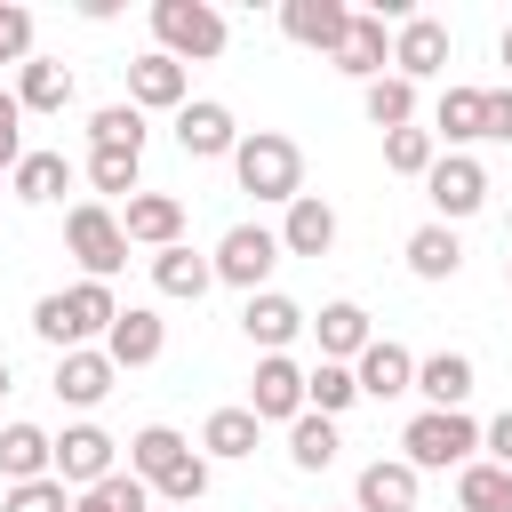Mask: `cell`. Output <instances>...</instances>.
Instances as JSON below:
<instances>
[{
  "label": "cell",
  "instance_id": "1",
  "mask_svg": "<svg viewBox=\"0 0 512 512\" xmlns=\"http://www.w3.org/2000/svg\"><path fill=\"white\" fill-rule=\"evenodd\" d=\"M112 320H120L112 280H72V288H48V296L32 304V336H40V344H56V352L104 344V336H112Z\"/></svg>",
  "mask_w": 512,
  "mask_h": 512
},
{
  "label": "cell",
  "instance_id": "2",
  "mask_svg": "<svg viewBox=\"0 0 512 512\" xmlns=\"http://www.w3.org/2000/svg\"><path fill=\"white\" fill-rule=\"evenodd\" d=\"M128 472L160 496V504H200L208 496V456L176 432V424H144L128 440Z\"/></svg>",
  "mask_w": 512,
  "mask_h": 512
},
{
  "label": "cell",
  "instance_id": "3",
  "mask_svg": "<svg viewBox=\"0 0 512 512\" xmlns=\"http://www.w3.org/2000/svg\"><path fill=\"white\" fill-rule=\"evenodd\" d=\"M232 176H240V192H248V200L288 208V200H304V144H296V136H280V128H248V136H240V152H232Z\"/></svg>",
  "mask_w": 512,
  "mask_h": 512
},
{
  "label": "cell",
  "instance_id": "4",
  "mask_svg": "<svg viewBox=\"0 0 512 512\" xmlns=\"http://www.w3.org/2000/svg\"><path fill=\"white\" fill-rule=\"evenodd\" d=\"M400 456H408L416 472H464V464L480 456V424H472L464 408H416L408 432H400Z\"/></svg>",
  "mask_w": 512,
  "mask_h": 512
},
{
  "label": "cell",
  "instance_id": "5",
  "mask_svg": "<svg viewBox=\"0 0 512 512\" xmlns=\"http://www.w3.org/2000/svg\"><path fill=\"white\" fill-rule=\"evenodd\" d=\"M280 224H232L216 248H208V264H216V288H240V296H264L272 288V272H280Z\"/></svg>",
  "mask_w": 512,
  "mask_h": 512
},
{
  "label": "cell",
  "instance_id": "6",
  "mask_svg": "<svg viewBox=\"0 0 512 512\" xmlns=\"http://www.w3.org/2000/svg\"><path fill=\"white\" fill-rule=\"evenodd\" d=\"M152 40H160V56H176V64H208V56H224L232 24H224L208 0H152Z\"/></svg>",
  "mask_w": 512,
  "mask_h": 512
},
{
  "label": "cell",
  "instance_id": "7",
  "mask_svg": "<svg viewBox=\"0 0 512 512\" xmlns=\"http://www.w3.org/2000/svg\"><path fill=\"white\" fill-rule=\"evenodd\" d=\"M64 248L80 256V280H112V272L128 264V232H120V208H104V200H80V208L64 216Z\"/></svg>",
  "mask_w": 512,
  "mask_h": 512
},
{
  "label": "cell",
  "instance_id": "8",
  "mask_svg": "<svg viewBox=\"0 0 512 512\" xmlns=\"http://www.w3.org/2000/svg\"><path fill=\"white\" fill-rule=\"evenodd\" d=\"M424 200H432V224H464L488 208V168L472 152H440L432 176H424Z\"/></svg>",
  "mask_w": 512,
  "mask_h": 512
},
{
  "label": "cell",
  "instance_id": "9",
  "mask_svg": "<svg viewBox=\"0 0 512 512\" xmlns=\"http://www.w3.org/2000/svg\"><path fill=\"white\" fill-rule=\"evenodd\" d=\"M112 472H120V440H112L104 424H88V416H80V424H64V432H56V480H64L72 496H80V488H96V480H112Z\"/></svg>",
  "mask_w": 512,
  "mask_h": 512
},
{
  "label": "cell",
  "instance_id": "10",
  "mask_svg": "<svg viewBox=\"0 0 512 512\" xmlns=\"http://www.w3.org/2000/svg\"><path fill=\"white\" fill-rule=\"evenodd\" d=\"M128 104L176 120V112L192 104V72H184L176 56H160V48H144V56H128Z\"/></svg>",
  "mask_w": 512,
  "mask_h": 512
},
{
  "label": "cell",
  "instance_id": "11",
  "mask_svg": "<svg viewBox=\"0 0 512 512\" xmlns=\"http://www.w3.org/2000/svg\"><path fill=\"white\" fill-rule=\"evenodd\" d=\"M176 152H184V160H232V152H240V120H232V104L192 96V104L176 112Z\"/></svg>",
  "mask_w": 512,
  "mask_h": 512
},
{
  "label": "cell",
  "instance_id": "12",
  "mask_svg": "<svg viewBox=\"0 0 512 512\" xmlns=\"http://www.w3.org/2000/svg\"><path fill=\"white\" fill-rule=\"evenodd\" d=\"M304 328H312V312H304L296 296H280V288H264V296H240V336L256 344V360H264V352H288Z\"/></svg>",
  "mask_w": 512,
  "mask_h": 512
},
{
  "label": "cell",
  "instance_id": "13",
  "mask_svg": "<svg viewBox=\"0 0 512 512\" xmlns=\"http://www.w3.org/2000/svg\"><path fill=\"white\" fill-rule=\"evenodd\" d=\"M448 56H456V40H448V24H440V16H408V24L392 32V72H400V80H416V88H424V80H440V72H448Z\"/></svg>",
  "mask_w": 512,
  "mask_h": 512
},
{
  "label": "cell",
  "instance_id": "14",
  "mask_svg": "<svg viewBox=\"0 0 512 512\" xmlns=\"http://www.w3.org/2000/svg\"><path fill=\"white\" fill-rule=\"evenodd\" d=\"M112 384H120V368H112V352L104 344H80V352H56V400L64 408H104L112 400Z\"/></svg>",
  "mask_w": 512,
  "mask_h": 512
},
{
  "label": "cell",
  "instance_id": "15",
  "mask_svg": "<svg viewBox=\"0 0 512 512\" xmlns=\"http://www.w3.org/2000/svg\"><path fill=\"white\" fill-rule=\"evenodd\" d=\"M248 408H256V424H296L304 416V368L288 352H264L248 376Z\"/></svg>",
  "mask_w": 512,
  "mask_h": 512
},
{
  "label": "cell",
  "instance_id": "16",
  "mask_svg": "<svg viewBox=\"0 0 512 512\" xmlns=\"http://www.w3.org/2000/svg\"><path fill=\"white\" fill-rule=\"evenodd\" d=\"M416 488H424V472L408 456H368L352 480V512H416Z\"/></svg>",
  "mask_w": 512,
  "mask_h": 512
},
{
  "label": "cell",
  "instance_id": "17",
  "mask_svg": "<svg viewBox=\"0 0 512 512\" xmlns=\"http://www.w3.org/2000/svg\"><path fill=\"white\" fill-rule=\"evenodd\" d=\"M432 136H440V152L488 144V88H472V80H448V88H440V104H432Z\"/></svg>",
  "mask_w": 512,
  "mask_h": 512
},
{
  "label": "cell",
  "instance_id": "18",
  "mask_svg": "<svg viewBox=\"0 0 512 512\" xmlns=\"http://www.w3.org/2000/svg\"><path fill=\"white\" fill-rule=\"evenodd\" d=\"M280 32L296 48H312V56H336L344 32H352V8L344 0H280Z\"/></svg>",
  "mask_w": 512,
  "mask_h": 512
},
{
  "label": "cell",
  "instance_id": "19",
  "mask_svg": "<svg viewBox=\"0 0 512 512\" xmlns=\"http://www.w3.org/2000/svg\"><path fill=\"white\" fill-rule=\"evenodd\" d=\"M328 64H336L344 80H360V88L384 80V72H392V32H384V16H376V8H352V32H344V48H336Z\"/></svg>",
  "mask_w": 512,
  "mask_h": 512
},
{
  "label": "cell",
  "instance_id": "20",
  "mask_svg": "<svg viewBox=\"0 0 512 512\" xmlns=\"http://www.w3.org/2000/svg\"><path fill=\"white\" fill-rule=\"evenodd\" d=\"M312 336H320V360H344V368H352V360L376 344V320H368L360 296H336V304L312 312Z\"/></svg>",
  "mask_w": 512,
  "mask_h": 512
},
{
  "label": "cell",
  "instance_id": "21",
  "mask_svg": "<svg viewBox=\"0 0 512 512\" xmlns=\"http://www.w3.org/2000/svg\"><path fill=\"white\" fill-rule=\"evenodd\" d=\"M120 232H128V248H176L184 240V200L176 192H136L128 208H120Z\"/></svg>",
  "mask_w": 512,
  "mask_h": 512
},
{
  "label": "cell",
  "instance_id": "22",
  "mask_svg": "<svg viewBox=\"0 0 512 512\" xmlns=\"http://www.w3.org/2000/svg\"><path fill=\"white\" fill-rule=\"evenodd\" d=\"M104 352H112V368H152V360L168 352V320H160L152 304H120V320H112Z\"/></svg>",
  "mask_w": 512,
  "mask_h": 512
},
{
  "label": "cell",
  "instance_id": "23",
  "mask_svg": "<svg viewBox=\"0 0 512 512\" xmlns=\"http://www.w3.org/2000/svg\"><path fill=\"white\" fill-rule=\"evenodd\" d=\"M352 376H360V400H400V392H416V352L392 344V336H376L352 360Z\"/></svg>",
  "mask_w": 512,
  "mask_h": 512
},
{
  "label": "cell",
  "instance_id": "24",
  "mask_svg": "<svg viewBox=\"0 0 512 512\" xmlns=\"http://www.w3.org/2000/svg\"><path fill=\"white\" fill-rule=\"evenodd\" d=\"M56 472V432H40V424H0V480L8 488H24V480H48Z\"/></svg>",
  "mask_w": 512,
  "mask_h": 512
},
{
  "label": "cell",
  "instance_id": "25",
  "mask_svg": "<svg viewBox=\"0 0 512 512\" xmlns=\"http://www.w3.org/2000/svg\"><path fill=\"white\" fill-rule=\"evenodd\" d=\"M280 248H288V256H328V248H336V208H328L320 192L288 200V208H280Z\"/></svg>",
  "mask_w": 512,
  "mask_h": 512
},
{
  "label": "cell",
  "instance_id": "26",
  "mask_svg": "<svg viewBox=\"0 0 512 512\" xmlns=\"http://www.w3.org/2000/svg\"><path fill=\"white\" fill-rule=\"evenodd\" d=\"M472 384H480L472 352H424V360H416V392H424V408H464Z\"/></svg>",
  "mask_w": 512,
  "mask_h": 512
},
{
  "label": "cell",
  "instance_id": "27",
  "mask_svg": "<svg viewBox=\"0 0 512 512\" xmlns=\"http://www.w3.org/2000/svg\"><path fill=\"white\" fill-rule=\"evenodd\" d=\"M152 288H160V296H176V304H200V296L216 288V264H208L200 248H184V240H176V248H160V256H152Z\"/></svg>",
  "mask_w": 512,
  "mask_h": 512
},
{
  "label": "cell",
  "instance_id": "28",
  "mask_svg": "<svg viewBox=\"0 0 512 512\" xmlns=\"http://www.w3.org/2000/svg\"><path fill=\"white\" fill-rule=\"evenodd\" d=\"M256 440H264V424H256L248 400H240V408H216V416L200 424V456H208V464H240V456H256Z\"/></svg>",
  "mask_w": 512,
  "mask_h": 512
},
{
  "label": "cell",
  "instance_id": "29",
  "mask_svg": "<svg viewBox=\"0 0 512 512\" xmlns=\"http://www.w3.org/2000/svg\"><path fill=\"white\" fill-rule=\"evenodd\" d=\"M400 256H408L416 280H456V272H464V240H456V224H416Z\"/></svg>",
  "mask_w": 512,
  "mask_h": 512
},
{
  "label": "cell",
  "instance_id": "30",
  "mask_svg": "<svg viewBox=\"0 0 512 512\" xmlns=\"http://www.w3.org/2000/svg\"><path fill=\"white\" fill-rule=\"evenodd\" d=\"M8 192H16L24 208H48V200L72 192V160H64V152H24L16 176H8Z\"/></svg>",
  "mask_w": 512,
  "mask_h": 512
},
{
  "label": "cell",
  "instance_id": "31",
  "mask_svg": "<svg viewBox=\"0 0 512 512\" xmlns=\"http://www.w3.org/2000/svg\"><path fill=\"white\" fill-rule=\"evenodd\" d=\"M360 112H368V128H376V136H392V128H416V80H400V72L368 80V88H360Z\"/></svg>",
  "mask_w": 512,
  "mask_h": 512
},
{
  "label": "cell",
  "instance_id": "32",
  "mask_svg": "<svg viewBox=\"0 0 512 512\" xmlns=\"http://www.w3.org/2000/svg\"><path fill=\"white\" fill-rule=\"evenodd\" d=\"M16 104H24V120H32V112H64V104H72V72H64L56 56H32V64L16 72Z\"/></svg>",
  "mask_w": 512,
  "mask_h": 512
},
{
  "label": "cell",
  "instance_id": "33",
  "mask_svg": "<svg viewBox=\"0 0 512 512\" xmlns=\"http://www.w3.org/2000/svg\"><path fill=\"white\" fill-rule=\"evenodd\" d=\"M80 176H88V192H104V200L128 208V200L144 192V184H136V176H144V152H104V144H88V168H80Z\"/></svg>",
  "mask_w": 512,
  "mask_h": 512
},
{
  "label": "cell",
  "instance_id": "34",
  "mask_svg": "<svg viewBox=\"0 0 512 512\" xmlns=\"http://www.w3.org/2000/svg\"><path fill=\"white\" fill-rule=\"evenodd\" d=\"M456 512H512V472L488 464V456H472L456 472Z\"/></svg>",
  "mask_w": 512,
  "mask_h": 512
},
{
  "label": "cell",
  "instance_id": "35",
  "mask_svg": "<svg viewBox=\"0 0 512 512\" xmlns=\"http://www.w3.org/2000/svg\"><path fill=\"white\" fill-rule=\"evenodd\" d=\"M352 400H360V376H352L344 360H312V368H304V408H312V416H344Z\"/></svg>",
  "mask_w": 512,
  "mask_h": 512
},
{
  "label": "cell",
  "instance_id": "36",
  "mask_svg": "<svg viewBox=\"0 0 512 512\" xmlns=\"http://www.w3.org/2000/svg\"><path fill=\"white\" fill-rule=\"evenodd\" d=\"M336 448H344V440H336V416H312V408H304V416L288 424V464H296V472H328Z\"/></svg>",
  "mask_w": 512,
  "mask_h": 512
},
{
  "label": "cell",
  "instance_id": "37",
  "mask_svg": "<svg viewBox=\"0 0 512 512\" xmlns=\"http://www.w3.org/2000/svg\"><path fill=\"white\" fill-rule=\"evenodd\" d=\"M144 112L136 104H96L88 112V144H104V152H144Z\"/></svg>",
  "mask_w": 512,
  "mask_h": 512
},
{
  "label": "cell",
  "instance_id": "38",
  "mask_svg": "<svg viewBox=\"0 0 512 512\" xmlns=\"http://www.w3.org/2000/svg\"><path fill=\"white\" fill-rule=\"evenodd\" d=\"M72 512H152V488H144L136 472H112V480L80 488V496H72Z\"/></svg>",
  "mask_w": 512,
  "mask_h": 512
},
{
  "label": "cell",
  "instance_id": "39",
  "mask_svg": "<svg viewBox=\"0 0 512 512\" xmlns=\"http://www.w3.org/2000/svg\"><path fill=\"white\" fill-rule=\"evenodd\" d=\"M432 160H440V136L432 128H392L384 136V168L392 176H432Z\"/></svg>",
  "mask_w": 512,
  "mask_h": 512
},
{
  "label": "cell",
  "instance_id": "40",
  "mask_svg": "<svg viewBox=\"0 0 512 512\" xmlns=\"http://www.w3.org/2000/svg\"><path fill=\"white\" fill-rule=\"evenodd\" d=\"M0 512H72V488L48 472V480H24V488H8V496H0Z\"/></svg>",
  "mask_w": 512,
  "mask_h": 512
},
{
  "label": "cell",
  "instance_id": "41",
  "mask_svg": "<svg viewBox=\"0 0 512 512\" xmlns=\"http://www.w3.org/2000/svg\"><path fill=\"white\" fill-rule=\"evenodd\" d=\"M0 64H32V8H16V0H0Z\"/></svg>",
  "mask_w": 512,
  "mask_h": 512
},
{
  "label": "cell",
  "instance_id": "42",
  "mask_svg": "<svg viewBox=\"0 0 512 512\" xmlns=\"http://www.w3.org/2000/svg\"><path fill=\"white\" fill-rule=\"evenodd\" d=\"M24 152H32V144H24V104H16V88H0V168L16 176Z\"/></svg>",
  "mask_w": 512,
  "mask_h": 512
},
{
  "label": "cell",
  "instance_id": "43",
  "mask_svg": "<svg viewBox=\"0 0 512 512\" xmlns=\"http://www.w3.org/2000/svg\"><path fill=\"white\" fill-rule=\"evenodd\" d=\"M480 456H488V464H504V472H512V408H504V416H496V424H480Z\"/></svg>",
  "mask_w": 512,
  "mask_h": 512
},
{
  "label": "cell",
  "instance_id": "44",
  "mask_svg": "<svg viewBox=\"0 0 512 512\" xmlns=\"http://www.w3.org/2000/svg\"><path fill=\"white\" fill-rule=\"evenodd\" d=\"M488 144H512V80L488 88Z\"/></svg>",
  "mask_w": 512,
  "mask_h": 512
},
{
  "label": "cell",
  "instance_id": "45",
  "mask_svg": "<svg viewBox=\"0 0 512 512\" xmlns=\"http://www.w3.org/2000/svg\"><path fill=\"white\" fill-rule=\"evenodd\" d=\"M496 56H504V72H512V24H504V32H496Z\"/></svg>",
  "mask_w": 512,
  "mask_h": 512
},
{
  "label": "cell",
  "instance_id": "46",
  "mask_svg": "<svg viewBox=\"0 0 512 512\" xmlns=\"http://www.w3.org/2000/svg\"><path fill=\"white\" fill-rule=\"evenodd\" d=\"M8 384H16V376H8V360H0V400H8Z\"/></svg>",
  "mask_w": 512,
  "mask_h": 512
},
{
  "label": "cell",
  "instance_id": "47",
  "mask_svg": "<svg viewBox=\"0 0 512 512\" xmlns=\"http://www.w3.org/2000/svg\"><path fill=\"white\" fill-rule=\"evenodd\" d=\"M504 248H512V208H504Z\"/></svg>",
  "mask_w": 512,
  "mask_h": 512
},
{
  "label": "cell",
  "instance_id": "48",
  "mask_svg": "<svg viewBox=\"0 0 512 512\" xmlns=\"http://www.w3.org/2000/svg\"><path fill=\"white\" fill-rule=\"evenodd\" d=\"M504 288H512V256H504Z\"/></svg>",
  "mask_w": 512,
  "mask_h": 512
}]
</instances>
